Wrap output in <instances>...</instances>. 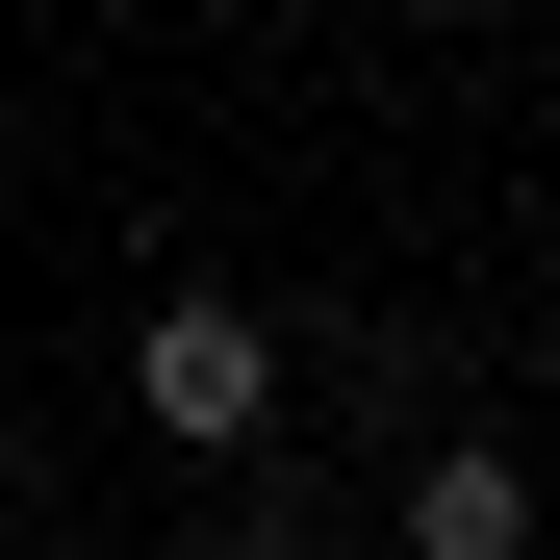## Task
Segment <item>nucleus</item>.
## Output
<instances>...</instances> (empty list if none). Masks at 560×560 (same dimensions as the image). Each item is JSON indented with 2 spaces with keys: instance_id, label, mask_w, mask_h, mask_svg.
Masks as SVG:
<instances>
[{
  "instance_id": "7ed1b4c3",
  "label": "nucleus",
  "mask_w": 560,
  "mask_h": 560,
  "mask_svg": "<svg viewBox=\"0 0 560 560\" xmlns=\"http://www.w3.org/2000/svg\"><path fill=\"white\" fill-rule=\"evenodd\" d=\"M178 560H306V535H255V510H230V535H178Z\"/></svg>"
},
{
  "instance_id": "f03ea898",
  "label": "nucleus",
  "mask_w": 560,
  "mask_h": 560,
  "mask_svg": "<svg viewBox=\"0 0 560 560\" xmlns=\"http://www.w3.org/2000/svg\"><path fill=\"white\" fill-rule=\"evenodd\" d=\"M408 560H535V458L510 433H433L408 458Z\"/></svg>"
},
{
  "instance_id": "f257e3e1",
  "label": "nucleus",
  "mask_w": 560,
  "mask_h": 560,
  "mask_svg": "<svg viewBox=\"0 0 560 560\" xmlns=\"http://www.w3.org/2000/svg\"><path fill=\"white\" fill-rule=\"evenodd\" d=\"M128 408H153L178 458H255V408H280V331H255V306H153V331H128Z\"/></svg>"
}]
</instances>
